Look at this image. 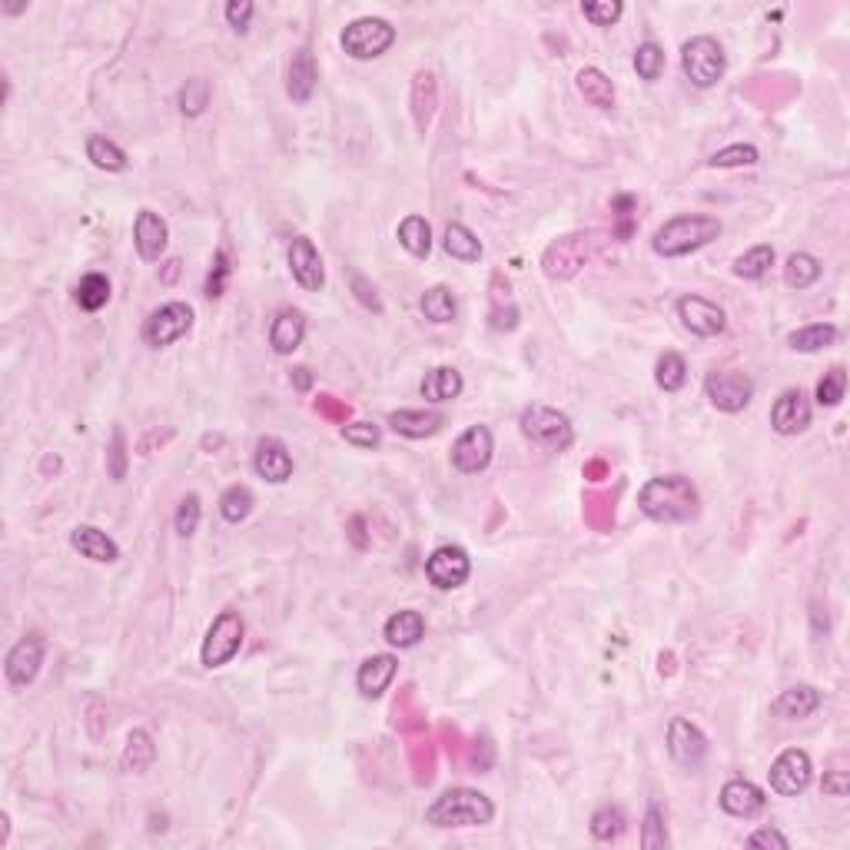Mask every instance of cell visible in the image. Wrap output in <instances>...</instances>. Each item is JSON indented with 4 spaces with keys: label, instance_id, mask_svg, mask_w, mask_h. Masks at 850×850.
<instances>
[{
    "label": "cell",
    "instance_id": "obj_1",
    "mask_svg": "<svg viewBox=\"0 0 850 850\" xmlns=\"http://www.w3.org/2000/svg\"><path fill=\"white\" fill-rule=\"evenodd\" d=\"M638 509L651 522H688L698 515V492L684 475H661V479L641 485Z\"/></svg>",
    "mask_w": 850,
    "mask_h": 850
},
{
    "label": "cell",
    "instance_id": "obj_2",
    "mask_svg": "<svg viewBox=\"0 0 850 850\" xmlns=\"http://www.w3.org/2000/svg\"><path fill=\"white\" fill-rule=\"evenodd\" d=\"M495 804L485 794L472 791V787H452V791L439 794L425 811V824L432 827H482L492 824Z\"/></svg>",
    "mask_w": 850,
    "mask_h": 850
},
{
    "label": "cell",
    "instance_id": "obj_3",
    "mask_svg": "<svg viewBox=\"0 0 850 850\" xmlns=\"http://www.w3.org/2000/svg\"><path fill=\"white\" fill-rule=\"evenodd\" d=\"M721 236V220L718 216H704V213H684V216H675V220H668L661 230L655 233V253L658 256H688L694 250H701V246H708L711 240H718Z\"/></svg>",
    "mask_w": 850,
    "mask_h": 850
},
{
    "label": "cell",
    "instance_id": "obj_4",
    "mask_svg": "<svg viewBox=\"0 0 850 850\" xmlns=\"http://www.w3.org/2000/svg\"><path fill=\"white\" fill-rule=\"evenodd\" d=\"M522 432L525 439H532L535 445H542L548 452H565L568 445L575 442V429L572 419L558 409L548 406H528L522 412Z\"/></svg>",
    "mask_w": 850,
    "mask_h": 850
},
{
    "label": "cell",
    "instance_id": "obj_5",
    "mask_svg": "<svg viewBox=\"0 0 850 850\" xmlns=\"http://www.w3.org/2000/svg\"><path fill=\"white\" fill-rule=\"evenodd\" d=\"M396 44V27L382 17H359L342 30V50L356 60H376Z\"/></svg>",
    "mask_w": 850,
    "mask_h": 850
},
{
    "label": "cell",
    "instance_id": "obj_6",
    "mask_svg": "<svg viewBox=\"0 0 850 850\" xmlns=\"http://www.w3.org/2000/svg\"><path fill=\"white\" fill-rule=\"evenodd\" d=\"M243 635H246V625H243V615L240 611H223L216 615V621L206 631V641H203V665L206 668H223L230 665L236 658V651L243 648Z\"/></svg>",
    "mask_w": 850,
    "mask_h": 850
},
{
    "label": "cell",
    "instance_id": "obj_7",
    "mask_svg": "<svg viewBox=\"0 0 850 850\" xmlns=\"http://www.w3.org/2000/svg\"><path fill=\"white\" fill-rule=\"evenodd\" d=\"M681 67L694 87L708 90L724 77V50L714 37H691L681 47Z\"/></svg>",
    "mask_w": 850,
    "mask_h": 850
},
{
    "label": "cell",
    "instance_id": "obj_8",
    "mask_svg": "<svg viewBox=\"0 0 850 850\" xmlns=\"http://www.w3.org/2000/svg\"><path fill=\"white\" fill-rule=\"evenodd\" d=\"M193 326V309L186 303H163L160 309H153L143 323V342L153 349L173 346L176 339H183Z\"/></svg>",
    "mask_w": 850,
    "mask_h": 850
},
{
    "label": "cell",
    "instance_id": "obj_9",
    "mask_svg": "<svg viewBox=\"0 0 850 850\" xmlns=\"http://www.w3.org/2000/svg\"><path fill=\"white\" fill-rule=\"evenodd\" d=\"M704 392H708L714 409L741 412V409H748V402L754 396V382H751V376H744V372L714 369V372H708V379H704Z\"/></svg>",
    "mask_w": 850,
    "mask_h": 850
},
{
    "label": "cell",
    "instance_id": "obj_10",
    "mask_svg": "<svg viewBox=\"0 0 850 850\" xmlns=\"http://www.w3.org/2000/svg\"><path fill=\"white\" fill-rule=\"evenodd\" d=\"M811 774H814V764L811 758H807V751L801 748H787L777 754V761L771 764V771H767V777H771V791H777L781 797H797L807 791V784H811Z\"/></svg>",
    "mask_w": 850,
    "mask_h": 850
},
{
    "label": "cell",
    "instance_id": "obj_11",
    "mask_svg": "<svg viewBox=\"0 0 850 850\" xmlns=\"http://www.w3.org/2000/svg\"><path fill=\"white\" fill-rule=\"evenodd\" d=\"M469 572H472L469 552L459 545L435 548V552L429 555V562H425V575H429V582L439 588V592H452V588L465 585Z\"/></svg>",
    "mask_w": 850,
    "mask_h": 850
},
{
    "label": "cell",
    "instance_id": "obj_12",
    "mask_svg": "<svg viewBox=\"0 0 850 850\" xmlns=\"http://www.w3.org/2000/svg\"><path fill=\"white\" fill-rule=\"evenodd\" d=\"M588 253H592V236H582V233L562 236V240H555L545 250L542 266L552 279H572L578 269L585 266Z\"/></svg>",
    "mask_w": 850,
    "mask_h": 850
},
{
    "label": "cell",
    "instance_id": "obj_13",
    "mask_svg": "<svg viewBox=\"0 0 850 850\" xmlns=\"http://www.w3.org/2000/svg\"><path fill=\"white\" fill-rule=\"evenodd\" d=\"M492 452H495V442H492V432L485 425H472L465 429L459 439L452 445V465L465 475H475L482 472L485 465L492 462Z\"/></svg>",
    "mask_w": 850,
    "mask_h": 850
},
{
    "label": "cell",
    "instance_id": "obj_14",
    "mask_svg": "<svg viewBox=\"0 0 850 850\" xmlns=\"http://www.w3.org/2000/svg\"><path fill=\"white\" fill-rule=\"evenodd\" d=\"M678 316L688 333L701 336V339H711V336H721L724 326H728V316H724L721 306H714L711 299H701V296H684L678 299Z\"/></svg>",
    "mask_w": 850,
    "mask_h": 850
},
{
    "label": "cell",
    "instance_id": "obj_15",
    "mask_svg": "<svg viewBox=\"0 0 850 850\" xmlns=\"http://www.w3.org/2000/svg\"><path fill=\"white\" fill-rule=\"evenodd\" d=\"M289 273H293L296 283L309 289V293H319V289H323L326 283L323 256H319L309 236H296V240L289 243Z\"/></svg>",
    "mask_w": 850,
    "mask_h": 850
},
{
    "label": "cell",
    "instance_id": "obj_16",
    "mask_svg": "<svg viewBox=\"0 0 850 850\" xmlns=\"http://www.w3.org/2000/svg\"><path fill=\"white\" fill-rule=\"evenodd\" d=\"M40 665H44V638L40 635L20 638L7 655V681L14 688H27L40 675Z\"/></svg>",
    "mask_w": 850,
    "mask_h": 850
},
{
    "label": "cell",
    "instance_id": "obj_17",
    "mask_svg": "<svg viewBox=\"0 0 850 850\" xmlns=\"http://www.w3.org/2000/svg\"><path fill=\"white\" fill-rule=\"evenodd\" d=\"M668 754L681 767H691L694 771L704 761V754H708V738L688 718H675L668 724Z\"/></svg>",
    "mask_w": 850,
    "mask_h": 850
},
{
    "label": "cell",
    "instance_id": "obj_18",
    "mask_svg": "<svg viewBox=\"0 0 850 850\" xmlns=\"http://www.w3.org/2000/svg\"><path fill=\"white\" fill-rule=\"evenodd\" d=\"M253 469L259 479L273 482V485H283L289 475H293V455H289L286 442H279L276 435H266V439L256 442V452H253Z\"/></svg>",
    "mask_w": 850,
    "mask_h": 850
},
{
    "label": "cell",
    "instance_id": "obj_19",
    "mask_svg": "<svg viewBox=\"0 0 850 850\" xmlns=\"http://www.w3.org/2000/svg\"><path fill=\"white\" fill-rule=\"evenodd\" d=\"M771 425L781 435H797L811 425V402L801 389H787L771 409Z\"/></svg>",
    "mask_w": 850,
    "mask_h": 850
},
{
    "label": "cell",
    "instance_id": "obj_20",
    "mask_svg": "<svg viewBox=\"0 0 850 850\" xmlns=\"http://www.w3.org/2000/svg\"><path fill=\"white\" fill-rule=\"evenodd\" d=\"M764 804H767L764 791L758 784L744 781V777H734V781L721 787V807L731 817H744L748 821V817H758L764 811Z\"/></svg>",
    "mask_w": 850,
    "mask_h": 850
},
{
    "label": "cell",
    "instance_id": "obj_21",
    "mask_svg": "<svg viewBox=\"0 0 850 850\" xmlns=\"http://www.w3.org/2000/svg\"><path fill=\"white\" fill-rule=\"evenodd\" d=\"M133 243H137V253L143 259H160L167 253V243H170V230L167 223L160 220L153 210H140L137 213V223H133Z\"/></svg>",
    "mask_w": 850,
    "mask_h": 850
},
{
    "label": "cell",
    "instance_id": "obj_22",
    "mask_svg": "<svg viewBox=\"0 0 850 850\" xmlns=\"http://www.w3.org/2000/svg\"><path fill=\"white\" fill-rule=\"evenodd\" d=\"M70 545H74L84 558H90V562H97V565H113L120 558L117 542H113L107 532L93 528V525H77L74 532H70Z\"/></svg>",
    "mask_w": 850,
    "mask_h": 850
},
{
    "label": "cell",
    "instance_id": "obj_23",
    "mask_svg": "<svg viewBox=\"0 0 850 850\" xmlns=\"http://www.w3.org/2000/svg\"><path fill=\"white\" fill-rule=\"evenodd\" d=\"M396 668H399V661L392 655H372L362 661L359 675H356L362 698H379V694L392 684V678H396Z\"/></svg>",
    "mask_w": 850,
    "mask_h": 850
},
{
    "label": "cell",
    "instance_id": "obj_24",
    "mask_svg": "<svg viewBox=\"0 0 850 850\" xmlns=\"http://www.w3.org/2000/svg\"><path fill=\"white\" fill-rule=\"evenodd\" d=\"M306 336V316L299 309H283L273 319V329H269V346L279 356H289V352L299 349V342Z\"/></svg>",
    "mask_w": 850,
    "mask_h": 850
},
{
    "label": "cell",
    "instance_id": "obj_25",
    "mask_svg": "<svg viewBox=\"0 0 850 850\" xmlns=\"http://www.w3.org/2000/svg\"><path fill=\"white\" fill-rule=\"evenodd\" d=\"M821 708V691L811 688V684H797V688H787L781 698L771 704V714L784 721H797V718H807Z\"/></svg>",
    "mask_w": 850,
    "mask_h": 850
},
{
    "label": "cell",
    "instance_id": "obj_26",
    "mask_svg": "<svg viewBox=\"0 0 850 850\" xmlns=\"http://www.w3.org/2000/svg\"><path fill=\"white\" fill-rule=\"evenodd\" d=\"M389 425L406 439H425V435H435L445 425L442 412H425V409H399L389 412Z\"/></svg>",
    "mask_w": 850,
    "mask_h": 850
},
{
    "label": "cell",
    "instance_id": "obj_27",
    "mask_svg": "<svg viewBox=\"0 0 850 850\" xmlns=\"http://www.w3.org/2000/svg\"><path fill=\"white\" fill-rule=\"evenodd\" d=\"M319 84V70H316V60L313 54L303 47L296 50L293 60H289V97H293L296 103H306L309 97H313V90Z\"/></svg>",
    "mask_w": 850,
    "mask_h": 850
},
{
    "label": "cell",
    "instance_id": "obj_28",
    "mask_svg": "<svg viewBox=\"0 0 850 850\" xmlns=\"http://www.w3.org/2000/svg\"><path fill=\"white\" fill-rule=\"evenodd\" d=\"M425 635V618L419 611H396L389 621H386V641L392 648H416Z\"/></svg>",
    "mask_w": 850,
    "mask_h": 850
},
{
    "label": "cell",
    "instance_id": "obj_29",
    "mask_svg": "<svg viewBox=\"0 0 850 850\" xmlns=\"http://www.w3.org/2000/svg\"><path fill=\"white\" fill-rule=\"evenodd\" d=\"M462 389H465V382L459 376V369H452V366H439V369L425 372V379L419 386V392L429 402H452L462 396Z\"/></svg>",
    "mask_w": 850,
    "mask_h": 850
},
{
    "label": "cell",
    "instance_id": "obj_30",
    "mask_svg": "<svg viewBox=\"0 0 850 850\" xmlns=\"http://www.w3.org/2000/svg\"><path fill=\"white\" fill-rule=\"evenodd\" d=\"M575 84H578V93H582V97L592 103V107H598V110H611V107H615V84H611L608 74H601L598 67L578 70Z\"/></svg>",
    "mask_w": 850,
    "mask_h": 850
},
{
    "label": "cell",
    "instance_id": "obj_31",
    "mask_svg": "<svg viewBox=\"0 0 850 850\" xmlns=\"http://www.w3.org/2000/svg\"><path fill=\"white\" fill-rule=\"evenodd\" d=\"M837 326L831 323H814V326H801L794 329L791 336H787V346H791L794 352H821L827 346H834L837 342Z\"/></svg>",
    "mask_w": 850,
    "mask_h": 850
},
{
    "label": "cell",
    "instance_id": "obj_32",
    "mask_svg": "<svg viewBox=\"0 0 850 850\" xmlns=\"http://www.w3.org/2000/svg\"><path fill=\"white\" fill-rule=\"evenodd\" d=\"M445 253L452 259H462V263H475L482 256V243L469 226L462 223H449L445 226Z\"/></svg>",
    "mask_w": 850,
    "mask_h": 850
},
{
    "label": "cell",
    "instance_id": "obj_33",
    "mask_svg": "<svg viewBox=\"0 0 850 850\" xmlns=\"http://www.w3.org/2000/svg\"><path fill=\"white\" fill-rule=\"evenodd\" d=\"M821 279V259L811 253H794L784 266V283L791 289H807Z\"/></svg>",
    "mask_w": 850,
    "mask_h": 850
},
{
    "label": "cell",
    "instance_id": "obj_34",
    "mask_svg": "<svg viewBox=\"0 0 850 850\" xmlns=\"http://www.w3.org/2000/svg\"><path fill=\"white\" fill-rule=\"evenodd\" d=\"M87 160L93 167L107 170V173H120L127 170V153H123L117 143L107 137H90L87 140Z\"/></svg>",
    "mask_w": 850,
    "mask_h": 850
},
{
    "label": "cell",
    "instance_id": "obj_35",
    "mask_svg": "<svg viewBox=\"0 0 850 850\" xmlns=\"http://www.w3.org/2000/svg\"><path fill=\"white\" fill-rule=\"evenodd\" d=\"M399 243L406 246L412 256H429L432 250V226L422 220V216H406L399 223Z\"/></svg>",
    "mask_w": 850,
    "mask_h": 850
},
{
    "label": "cell",
    "instance_id": "obj_36",
    "mask_svg": "<svg viewBox=\"0 0 850 850\" xmlns=\"http://www.w3.org/2000/svg\"><path fill=\"white\" fill-rule=\"evenodd\" d=\"M422 313H425V319H432V323H452L455 313H459L452 289H449V286H432V289H425V296H422Z\"/></svg>",
    "mask_w": 850,
    "mask_h": 850
},
{
    "label": "cell",
    "instance_id": "obj_37",
    "mask_svg": "<svg viewBox=\"0 0 850 850\" xmlns=\"http://www.w3.org/2000/svg\"><path fill=\"white\" fill-rule=\"evenodd\" d=\"M77 303H80V309H87V313L103 309L110 303V279L103 273H87L77 286Z\"/></svg>",
    "mask_w": 850,
    "mask_h": 850
},
{
    "label": "cell",
    "instance_id": "obj_38",
    "mask_svg": "<svg viewBox=\"0 0 850 850\" xmlns=\"http://www.w3.org/2000/svg\"><path fill=\"white\" fill-rule=\"evenodd\" d=\"M153 758H157L153 738L147 731H133L127 738V751H123V771H147Z\"/></svg>",
    "mask_w": 850,
    "mask_h": 850
},
{
    "label": "cell",
    "instance_id": "obj_39",
    "mask_svg": "<svg viewBox=\"0 0 850 850\" xmlns=\"http://www.w3.org/2000/svg\"><path fill=\"white\" fill-rule=\"evenodd\" d=\"M412 110H416L419 130H429V120L435 110V77L432 74H416V84H412Z\"/></svg>",
    "mask_w": 850,
    "mask_h": 850
},
{
    "label": "cell",
    "instance_id": "obj_40",
    "mask_svg": "<svg viewBox=\"0 0 850 850\" xmlns=\"http://www.w3.org/2000/svg\"><path fill=\"white\" fill-rule=\"evenodd\" d=\"M655 379L665 392H678L684 382H688V366H684V359L678 352H661L658 366H655Z\"/></svg>",
    "mask_w": 850,
    "mask_h": 850
},
{
    "label": "cell",
    "instance_id": "obj_41",
    "mask_svg": "<svg viewBox=\"0 0 850 850\" xmlns=\"http://www.w3.org/2000/svg\"><path fill=\"white\" fill-rule=\"evenodd\" d=\"M771 266H774V246H767V243L754 246V250L734 259V273L741 279H761Z\"/></svg>",
    "mask_w": 850,
    "mask_h": 850
},
{
    "label": "cell",
    "instance_id": "obj_42",
    "mask_svg": "<svg viewBox=\"0 0 850 850\" xmlns=\"http://www.w3.org/2000/svg\"><path fill=\"white\" fill-rule=\"evenodd\" d=\"M625 811L615 804H605L598 807L595 817H592V837L595 841H615V837H621V831H625Z\"/></svg>",
    "mask_w": 850,
    "mask_h": 850
},
{
    "label": "cell",
    "instance_id": "obj_43",
    "mask_svg": "<svg viewBox=\"0 0 850 850\" xmlns=\"http://www.w3.org/2000/svg\"><path fill=\"white\" fill-rule=\"evenodd\" d=\"M253 505H256L253 492L246 489V485H233V489H226V492H223V499H220V512H223L226 522H233V525H236V522H243V518H250Z\"/></svg>",
    "mask_w": 850,
    "mask_h": 850
},
{
    "label": "cell",
    "instance_id": "obj_44",
    "mask_svg": "<svg viewBox=\"0 0 850 850\" xmlns=\"http://www.w3.org/2000/svg\"><path fill=\"white\" fill-rule=\"evenodd\" d=\"M758 160H761L758 147H751V143H734V147H724L714 153L708 163L714 170H731V167H754Z\"/></svg>",
    "mask_w": 850,
    "mask_h": 850
},
{
    "label": "cell",
    "instance_id": "obj_45",
    "mask_svg": "<svg viewBox=\"0 0 850 850\" xmlns=\"http://www.w3.org/2000/svg\"><path fill=\"white\" fill-rule=\"evenodd\" d=\"M635 70H638L641 80L655 84V80L661 77V70H665V50H661L655 40H645V44L635 50Z\"/></svg>",
    "mask_w": 850,
    "mask_h": 850
},
{
    "label": "cell",
    "instance_id": "obj_46",
    "mask_svg": "<svg viewBox=\"0 0 850 850\" xmlns=\"http://www.w3.org/2000/svg\"><path fill=\"white\" fill-rule=\"evenodd\" d=\"M844 392H847V372H844V366L827 369L824 379L817 382V406H827V409L841 406Z\"/></svg>",
    "mask_w": 850,
    "mask_h": 850
},
{
    "label": "cell",
    "instance_id": "obj_47",
    "mask_svg": "<svg viewBox=\"0 0 850 850\" xmlns=\"http://www.w3.org/2000/svg\"><path fill=\"white\" fill-rule=\"evenodd\" d=\"M206 103H210V84H206L203 77L186 80V87L180 90V110L186 117H200L206 110Z\"/></svg>",
    "mask_w": 850,
    "mask_h": 850
},
{
    "label": "cell",
    "instance_id": "obj_48",
    "mask_svg": "<svg viewBox=\"0 0 850 850\" xmlns=\"http://www.w3.org/2000/svg\"><path fill=\"white\" fill-rule=\"evenodd\" d=\"M582 14L592 20L595 27H611L621 14H625V4H621V0H588V4H582Z\"/></svg>",
    "mask_w": 850,
    "mask_h": 850
},
{
    "label": "cell",
    "instance_id": "obj_49",
    "mask_svg": "<svg viewBox=\"0 0 850 850\" xmlns=\"http://www.w3.org/2000/svg\"><path fill=\"white\" fill-rule=\"evenodd\" d=\"M641 844L648 850L655 847H668V831H665V817H661V807L651 804L645 814V827H641Z\"/></svg>",
    "mask_w": 850,
    "mask_h": 850
},
{
    "label": "cell",
    "instance_id": "obj_50",
    "mask_svg": "<svg viewBox=\"0 0 850 850\" xmlns=\"http://www.w3.org/2000/svg\"><path fill=\"white\" fill-rule=\"evenodd\" d=\"M342 439L359 445V449H376L382 432H379V425H372V422H352V425H342Z\"/></svg>",
    "mask_w": 850,
    "mask_h": 850
},
{
    "label": "cell",
    "instance_id": "obj_51",
    "mask_svg": "<svg viewBox=\"0 0 850 850\" xmlns=\"http://www.w3.org/2000/svg\"><path fill=\"white\" fill-rule=\"evenodd\" d=\"M196 525H200V499H196V495H186L180 502V509H176V532L183 538H190L196 532Z\"/></svg>",
    "mask_w": 850,
    "mask_h": 850
},
{
    "label": "cell",
    "instance_id": "obj_52",
    "mask_svg": "<svg viewBox=\"0 0 850 850\" xmlns=\"http://www.w3.org/2000/svg\"><path fill=\"white\" fill-rule=\"evenodd\" d=\"M226 279H230V266H226V250H220V253H216V259H213L210 276H206V296H210V299L223 296Z\"/></svg>",
    "mask_w": 850,
    "mask_h": 850
},
{
    "label": "cell",
    "instance_id": "obj_53",
    "mask_svg": "<svg viewBox=\"0 0 850 850\" xmlns=\"http://www.w3.org/2000/svg\"><path fill=\"white\" fill-rule=\"evenodd\" d=\"M253 4L250 0H230L226 4V20H230V27L236 30V34H246L250 30V17H253Z\"/></svg>",
    "mask_w": 850,
    "mask_h": 850
},
{
    "label": "cell",
    "instance_id": "obj_54",
    "mask_svg": "<svg viewBox=\"0 0 850 850\" xmlns=\"http://www.w3.org/2000/svg\"><path fill=\"white\" fill-rule=\"evenodd\" d=\"M748 847H777V850H787V847H791V841H787L781 831H774V827H761V831H754V834L748 837Z\"/></svg>",
    "mask_w": 850,
    "mask_h": 850
},
{
    "label": "cell",
    "instance_id": "obj_55",
    "mask_svg": "<svg viewBox=\"0 0 850 850\" xmlns=\"http://www.w3.org/2000/svg\"><path fill=\"white\" fill-rule=\"evenodd\" d=\"M352 286H356V293H359V299H362V303H366V306H372V309H376V313H379V309H382V303H379L376 289H372V286H369V283H366V279H362V276H352Z\"/></svg>",
    "mask_w": 850,
    "mask_h": 850
},
{
    "label": "cell",
    "instance_id": "obj_56",
    "mask_svg": "<svg viewBox=\"0 0 850 850\" xmlns=\"http://www.w3.org/2000/svg\"><path fill=\"white\" fill-rule=\"evenodd\" d=\"M824 791H831L834 797H844V794H847V777H844V774L827 777V781H824Z\"/></svg>",
    "mask_w": 850,
    "mask_h": 850
},
{
    "label": "cell",
    "instance_id": "obj_57",
    "mask_svg": "<svg viewBox=\"0 0 850 850\" xmlns=\"http://www.w3.org/2000/svg\"><path fill=\"white\" fill-rule=\"evenodd\" d=\"M293 382H296V389H309L313 376H309V369H293Z\"/></svg>",
    "mask_w": 850,
    "mask_h": 850
}]
</instances>
